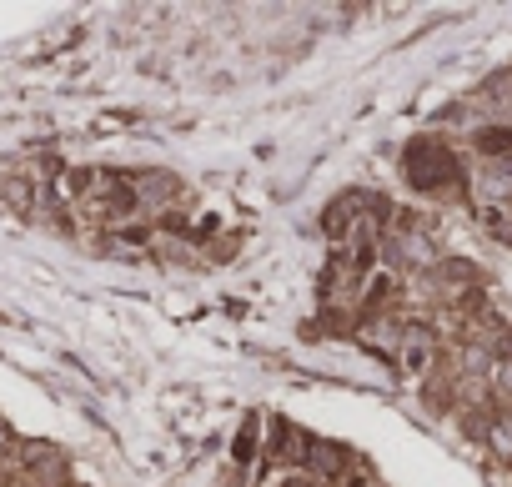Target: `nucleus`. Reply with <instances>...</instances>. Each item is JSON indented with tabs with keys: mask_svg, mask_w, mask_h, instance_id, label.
I'll use <instances>...</instances> for the list:
<instances>
[{
	"mask_svg": "<svg viewBox=\"0 0 512 487\" xmlns=\"http://www.w3.org/2000/svg\"><path fill=\"white\" fill-rule=\"evenodd\" d=\"M402 176L422 196H452L462 186V166H457L447 141H412L402 151Z\"/></svg>",
	"mask_w": 512,
	"mask_h": 487,
	"instance_id": "nucleus-1",
	"label": "nucleus"
},
{
	"mask_svg": "<svg viewBox=\"0 0 512 487\" xmlns=\"http://www.w3.org/2000/svg\"><path fill=\"white\" fill-rule=\"evenodd\" d=\"M312 442L317 437H307L297 422H287V417H272V427L262 432V462L267 467H287V472H307V457H312Z\"/></svg>",
	"mask_w": 512,
	"mask_h": 487,
	"instance_id": "nucleus-2",
	"label": "nucleus"
},
{
	"mask_svg": "<svg viewBox=\"0 0 512 487\" xmlns=\"http://www.w3.org/2000/svg\"><path fill=\"white\" fill-rule=\"evenodd\" d=\"M131 191H136L141 211H171L186 196L181 176H171V171H131Z\"/></svg>",
	"mask_w": 512,
	"mask_h": 487,
	"instance_id": "nucleus-3",
	"label": "nucleus"
},
{
	"mask_svg": "<svg viewBox=\"0 0 512 487\" xmlns=\"http://www.w3.org/2000/svg\"><path fill=\"white\" fill-rule=\"evenodd\" d=\"M397 347H402V367H407V372H427L437 337H432V327H422V322H402Z\"/></svg>",
	"mask_w": 512,
	"mask_h": 487,
	"instance_id": "nucleus-4",
	"label": "nucleus"
},
{
	"mask_svg": "<svg viewBox=\"0 0 512 487\" xmlns=\"http://www.w3.org/2000/svg\"><path fill=\"white\" fill-rule=\"evenodd\" d=\"M262 432H267L262 417H246V422H241V432H236V442H231V457H236L241 467L256 462V452H262Z\"/></svg>",
	"mask_w": 512,
	"mask_h": 487,
	"instance_id": "nucleus-5",
	"label": "nucleus"
},
{
	"mask_svg": "<svg viewBox=\"0 0 512 487\" xmlns=\"http://www.w3.org/2000/svg\"><path fill=\"white\" fill-rule=\"evenodd\" d=\"M277 487H322V482H317V477H307V472H287Z\"/></svg>",
	"mask_w": 512,
	"mask_h": 487,
	"instance_id": "nucleus-6",
	"label": "nucleus"
},
{
	"mask_svg": "<svg viewBox=\"0 0 512 487\" xmlns=\"http://www.w3.org/2000/svg\"><path fill=\"white\" fill-rule=\"evenodd\" d=\"M0 487H11V482H0Z\"/></svg>",
	"mask_w": 512,
	"mask_h": 487,
	"instance_id": "nucleus-7",
	"label": "nucleus"
}]
</instances>
